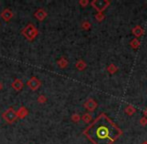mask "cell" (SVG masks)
Returning <instances> with one entry per match:
<instances>
[{
    "label": "cell",
    "instance_id": "9a60e30c",
    "mask_svg": "<svg viewBox=\"0 0 147 144\" xmlns=\"http://www.w3.org/2000/svg\"><path fill=\"white\" fill-rule=\"evenodd\" d=\"M129 45H130V47H131V48H133V49H137L138 47L140 46V41L138 40L137 38H133L131 41H130Z\"/></svg>",
    "mask_w": 147,
    "mask_h": 144
},
{
    "label": "cell",
    "instance_id": "d4e9b609",
    "mask_svg": "<svg viewBox=\"0 0 147 144\" xmlns=\"http://www.w3.org/2000/svg\"><path fill=\"white\" fill-rule=\"evenodd\" d=\"M141 144H147V141H143V142H142Z\"/></svg>",
    "mask_w": 147,
    "mask_h": 144
},
{
    "label": "cell",
    "instance_id": "6da1fadb",
    "mask_svg": "<svg viewBox=\"0 0 147 144\" xmlns=\"http://www.w3.org/2000/svg\"><path fill=\"white\" fill-rule=\"evenodd\" d=\"M22 35L25 37L27 40L32 41L35 37L38 35V30L36 29V27H35L33 24L30 23V24H28L25 28L22 29Z\"/></svg>",
    "mask_w": 147,
    "mask_h": 144
},
{
    "label": "cell",
    "instance_id": "44dd1931",
    "mask_svg": "<svg viewBox=\"0 0 147 144\" xmlns=\"http://www.w3.org/2000/svg\"><path fill=\"white\" fill-rule=\"evenodd\" d=\"M139 124L141 125V126H146L147 125V118L146 117H142V118H140Z\"/></svg>",
    "mask_w": 147,
    "mask_h": 144
},
{
    "label": "cell",
    "instance_id": "5b68a950",
    "mask_svg": "<svg viewBox=\"0 0 147 144\" xmlns=\"http://www.w3.org/2000/svg\"><path fill=\"white\" fill-rule=\"evenodd\" d=\"M97 106H98V104H97V102L93 98H89V99L85 101V103H84V107L89 112H93L97 108Z\"/></svg>",
    "mask_w": 147,
    "mask_h": 144
},
{
    "label": "cell",
    "instance_id": "603a6c76",
    "mask_svg": "<svg viewBox=\"0 0 147 144\" xmlns=\"http://www.w3.org/2000/svg\"><path fill=\"white\" fill-rule=\"evenodd\" d=\"M144 117H146V118H147V107L145 108V109H144Z\"/></svg>",
    "mask_w": 147,
    "mask_h": 144
},
{
    "label": "cell",
    "instance_id": "9c48e42d",
    "mask_svg": "<svg viewBox=\"0 0 147 144\" xmlns=\"http://www.w3.org/2000/svg\"><path fill=\"white\" fill-rule=\"evenodd\" d=\"M12 88L16 91H20V90L23 88V82H22L21 79H15L11 84Z\"/></svg>",
    "mask_w": 147,
    "mask_h": 144
},
{
    "label": "cell",
    "instance_id": "8fae6325",
    "mask_svg": "<svg viewBox=\"0 0 147 144\" xmlns=\"http://www.w3.org/2000/svg\"><path fill=\"white\" fill-rule=\"evenodd\" d=\"M124 112H125V114H127L128 116H132V115L136 112V108L134 107L133 105L129 104V105H127L125 107V109H124Z\"/></svg>",
    "mask_w": 147,
    "mask_h": 144
},
{
    "label": "cell",
    "instance_id": "4fadbf2b",
    "mask_svg": "<svg viewBox=\"0 0 147 144\" xmlns=\"http://www.w3.org/2000/svg\"><path fill=\"white\" fill-rule=\"evenodd\" d=\"M75 67L79 71H82V70H84V69H85L86 67H87V64H86V62L84 60L80 59V60H78L77 62L75 63Z\"/></svg>",
    "mask_w": 147,
    "mask_h": 144
},
{
    "label": "cell",
    "instance_id": "ffe728a7",
    "mask_svg": "<svg viewBox=\"0 0 147 144\" xmlns=\"http://www.w3.org/2000/svg\"><path fill=\"white\" fill-rule=\"evenodd\" d=\"M81 27H82V29H84V30H89V29H90V27H91L90 22H89V21H83V22H82V24H81Z\"/></svg>",
    "mask_w": 147,
    "mask_h": 144
},
{
    "label": "cell",
    "instance_id": "52a82bcc",
    "mask_svg": "<svg viewBox=\"0 0 147 144\" xmlns=\"http://www.w3.org/2000/svg\"><path fill=\"white\" fill-rule=\"evenodd\" d=\"M1 17L3 18V20H5V21L7 22L13 17V12L10 9H8V8H5V9L1 12Z\"/></svg>",
    "mask_w": 147,
    "mask_h": 144
},
{
    "label": "cell",
    "instance_id": "7c38bea8",
    "mask_svg": "<svg viewBox=\"0 0 147 144\" xmlns=\"http://www.w3.org/2000/svg\"><path fill=\"white\" fill-rule=\"evenodd\" d=\"M57 64H58V66L61 69H64V68H66V67L68 66V64H69V63H68V60L65 58V57H61V58L57 60Z\"/></svg>",
    "mask_w": 147,
    "mask_h": 144
},
{
    "label": "cell",
    "instance_id": "e0dca14e",
    "mask_svg": "<svg viewBox=\"0 0 147 144\" xmlns=\"http://www.w3.org/2000/svg\"><path fill=\"white\" fill-rule=\"evenodd\" d=\"M95 19H96L98 22L103 21V20L105 19V15H104V13H103V12H97V13L95 14Z\"/></svg>",
    "mask_w": 147,
    "mask_h": 144
},
{
    "label": "cell",
    "instance_id": "277c9868",
    "mask_svg": "<svg viewBox=\"0 0 147 144\" xmlns=\"http://www.w3.org/2000/svg\"><path fill=\"white\" fill-rule=\"evenodd\" d=\"M27 86L31 90L36 91V90L41 86V81L37 77H34V76H33V77H31L27 81Z\"/></svg>",
    "mask_w": 147,
    "mask_h": 144
},
{
    "label": "cell",
    "instance_id": "7402d4cb",
    "mask_svg": "<svg viewBox=\"0 0 147 144\" xmlns=\"http://www.w3.org/2000/svg\"><path fill=\"white\" fill-rule=\"evenodd\" d=\"M79 4L82 6V7H86V6H87L88 4H90V3H89L88 0H80V1H79Z\"/></svg>",
    "mask_w": 147,
    "mask_h": 144
},
{
    "label": "cell",
    "instance_id": "7a4b0ae2",
    "mask_svg": "<svg viewBox=\"0 0 147 144\" xmlns=\"http://www.w3.org/2000/svg\"><path fill=\"white\" fill-rule=\"evenodd\" d=\"M2 117H3V119L6 121L7 123H9V124H12V123H14L16 120H17V113H16V111L14 110L12 107L8 108L7 110H5L3 112V114H2Z\"/></svg>",
    "mask_w": 147,
    "mask_h": 144
},
{
    "label": "cell",
    "instance_id": "d6986e66",
    "mask_svg": "<svg viewBox=\"0 0 147 144\" xmlns=\"http://www.w3.org/2000/svg\"><path fill=\"white\" fill-rule=\"evenodd\" d=\"M37 102L40 104H45L47 102V98L45 95H39V97L37 98Z\"/></svg>",
    "mask_w": 147,
    "mask_h": 144
},
{
    "label": "cell",
    "instance_id": "ba28073f",
    "mask_svg": "<svg viewBox=\"0 0 147 144\" xmlns=\"http://www.w3.org/2000/svg\"><path fill=\"white\" fill-rule=\"evenodd\" d=\"M34 16H35V18H36L37 20H39V21H43V20L46 18L47 12L45 11L44 9H38L34 13Z\"/></svg>",
    "mask_w": 147,
    "mask_h": 144
},
{
    "label": "cell",
    "instance_id": "5bb4252c",
    "mask_svg": "<svg viewBox=\"0 0 147 144\" xmlns=\"http://www.w3.org/2000/svg\"><path fill=\"white\" fill-rule=\"evenodd\" d=\"M81 120L83 121L84 123H86V124H89V123L92 121V115H91L90 113H84L81 116Z\"/></svg>",
    "mask_w": 147,
    "mask_h": 144
},
{
    "label": "cell",
    "instance_id": "3957f363",
    "mask_svg": "<svg viewBox=\"0 0 147 144\" xmlns=\"http://www.w3.org/2000/svg\"><path fill=\"white\" fill-rule=\"evenodd\" d=\"M90 4L97 12H103L110 5V1L108 0H93L92 2H90Z\"/></svg>",
    "mask_w": 147,
    "mask_h": 144
},
{
    "label": "cell",
    "instance_id": "2e32d148",
    "mask_svg": "<svg viewBox=\"0 0 147 144\" xmlns=\"http://www.w3.org/2000/svg\"><path fill=\"white\" fill-rule=\"evenodd\" d=\"M107 71H108L110 74H115L118 71V67L115 64L111 63V64H109L108 66H107Z\"/></svg>",
    "mask_w": 147,
    "mask_h": 144
},
{
    "label": "cell",
    "instance_id": "cb8c5ba5",
    "mask_svg": "<svg viewBox=\"0 0 147 144\" xmlns=\"http://www.w3.org/2000/svg\"><path fill=\"white\" fill-rule=\"evenodd\" d=\"M2 88H3V84H2L1 82H0V91L2 90Z\"/></svg>",
    "mask_w": 147,
    "mask_h": 144
},
{
    "label": "cell",
    "instance_id": "8992f818",
    "mask_svg": "<svg viewBox=\"0 0 147 144\" xmlns=\"http://www.w3.org/2000/svg\"><path fill=\"white\" fill-rule=\"evenodd\" d=\"M131 32H132V34L135 36V38L138 39L139 37L144 35V32H145V31H144L143 27H141L140 25H136V26H134V27L132 28Z\"/></svg>",
    "mask_w": 147,
    "mask_h": 144
},
{
    "label": "cell",
    "instance_id": "30bf717a",
    "mask_svg": "<svg viewBox=\"0 0 147 144\" xmlns=\"http://www.w3.org/2000/svg\"><path fill=\"white\" fill-rule=\"evenodd\" d=\"M16 113H17L18 118H25L28 115V109L26 107H24V106H21V107L16 111Z\"/></svg>",
    "mask_w": 147,
    "mask_h": 144
},
{
    "label": "cell",
    "instance_id": "ac0fdd59",
    "mask_svg": "<svg viewBox=\"0 0 147 144\" xmlns=\"http://www.w3.org/2000/svg\"><path fill=\"white\" fill-rule=\"evenodd\" d=\"M71 120H72V122L77 123V122H79V121L81 120V116H80L78 113H74V114L71 116Z\"/></svg>",
    "mask_w": 147,
    "mask_h": 144
}]
</instances>
